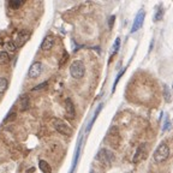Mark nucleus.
<instances>
[{
	"mask_svg": "<svg viewBox=\"0 0 173 173\" xmlns=\"http://www.w3.org/2000/svg\"><path fill=\"white\" fill-rule=\"evenodd\" d=\"M154 160L158 162V164H161V162H164V161H166L168 159V156H170V148L167 146L166 143H161L158 148H156V150L154 152Z\"/></svg>",
	"mask_w": 173,
	"mask_h": 173,
	"instance_id": "obj_1",
	"label": "nucleus"
},
{
	"mask_svg": "<svg viewBox=\"0 0 173 173\" xmlns=\"http://www.w3.org/2000/svg\"><path fill=\"white\" fill-rule=\"evenodd\" d=\"M70 73H71V76H72L73 78H76V80L82 78L84 76V73H86V66H84L83 61L75 60L71 64V66H70Z\"/></svg>",
	"mask_w": 173,
	"mask_h": 173,
	"instance_id": "obj_2",
	"label": "nucleus"
},
{
	"mask_svg": "<svg viewBox=\"0 0 173 173\" xmlns=\"http://www.w3.org/2000/svg\"><path fill=\"white\" fill-rule=\"evenodd\" d=\"M52 124H53L54 129L61 135H65V136H71L73 133L72 129L67 125L65 121H63L61 119H53L52 120Z\"/></svg>",
	"mask_w": 173,
	"mask_h": 173,
	"instance_id": "obj_3",
	"label": "nucleus"
},
{
	"mask_svg": "<svg viewBox=\"0 0 173 173\" xmlns=\"http://www.w3.org/2000/svg\"><path fill=\"white\" fill-rule=\"evenodd\" d=\"M96 159L99 160L100 162H102L103 165H111L112 164V161H113V154L111 153L109 150H107V149H101L100 152L98 153V156H96Z\"/></svg>",
	"mask_w": 173,
	"mask_h": 173,
	"instance_id": "obj_4",
	"label": "nucleus"
},
{
	"mask_svg": "<svg viewBox=\"0 0 173 173\" xmlns=\"http://www.w3.org/2000/svg\"><path fill=\"white\" fill-rule=\"evenodd\" d=\"M29 37H30V33H29L28 30H20V33L17 34L16 39L14 40V46L17 47V48H18V47H22L29 40Z\"/></svg>",
	"mask_w": 173,
	"mask_h": 173,
	"instance_id": "obj_5",
	"label": "nucleus"
},
{
	"mask_svg": "<svg viewBox=\"0 0 173 173\" xmlns=\"http://www.w3.org/2000/svg\"><path fill=\"white\" fill-rule=\"evenodd\" d=\"M146 155H147V144L143 143V144H141V146L137 148V150H136V153H135V155H133L132 158V162L133 164L140 162L141 160H143L146 158Z\"/></svg>",
	"mask_w": 173,
	"mask_h": 173,
	"instance_id": "obj_6",
	"label": "nucleus"
},
{
	"mask_svg": "<svg viewBox=\"0 0 173 173\" xmlns=\"http://www.w3.org/2000/svg\"><path fill=\"white\" fill-rule=\"evenodd\" d=\"M144 17H146L144 11H140V12L137 14V16L135 17V20H133V23H132V27H131V33H136V31L142 27L143 20H144Z\"/></svg>",
	"mask_w": 173,
	"mask_h": 173,
	"instance_id": "obj_7",
	"label": "nucleus"
},
{
	"mask_svg": "<svg viewBox=\"0 0 173 173\" xmlns=\"http://www.w3.org/2000/svg\"><path fill=\"white\" fill-rule=\"evenodd\" d=\"M41 72H42V64H41L40 61H35L33 65L30 66V69H29L28 76L30 78H36V77L40 76Z\"/></svg>",
	"mask_w": 173,
	"mask_h": 173,
	"instance_id": "obj_8",
	"label": "nucleus"
},
{
	"mask_svg": "<svg viewBox=\"0 0 173 173\" xmlns=\"http://www.w3.org/2000/svg\"><path fill=\"white\" fill-rule=\"evenodd\" d=\"M54 45V40L52 36H46L45 39H43V41H42V43H41V49L42 51H49L52 47H53Z\"/></svg>",
	"mask_w": 173,
	"mask_h": 173,
	"instance_id": "obj_9",
	"label": "nucleus"
},
{
	"mask_svg": "<svg viewBox=\"0 0 173 173\" xmlns=\"http://www.w3.org/2000/svg\"><path fill=\"white\" fill-rule=\"evenodd\" d=\"M65 109H66V114L69 118H75V106H73L71 99H66L65 100Z\"/></svg>",
	"mask_w": 173,
	"mask_h": 173,
	"instance_id": "obj_10",
	"label": "nucleus"
},
{
	"mask_svg": "<svg viewBox=\"0 0 173 173\" xmlns=\"http://www.w3.org/2000/svg\"><path fill=\"white\" fill-rule=\"evenodd\" d=\"M20 109L22 111H27L29 108V105H30V101H29V96L28 95H23L20 99Z\"/></svg>",
	"mask_w": 173,
	"mask_h": 173,
	"instance_id": "obj_11",
	"label": "nucleus"
},
{
	"mask_svg": "<svg viewBox=\"0 0 173 173\" xmlns=\"http://www.w3.org/2000/svg\"><path fill=\"white\" fill-rule=\"evenodd\" d=\"M39 167H40L41 171H42V173H52V168L48 165V162L45 161V160H40Z\"/></svg>",
	"mask_w": 173,
	"mask_h": 173,
	"instance_id": "obj_12",
	"label": "nucleus"
},
{
	"mask_svg": "<svg viewBox=\"0 0 173 173\" xmlns=\"http://www.w3.org/2000/svg\"><path fill=\"white\" fill-rule=\"evenodd\" d=\"M23 4H24V1H23V0H11V1L8 3L10 7H11V8H14V10L20 8V6H23Z\"/></svg>",
	"mask_w": 173,
	"mask_h": 173,
	"instance_id": "obj_13",
	"label": "nucleus"
},
{
	"mask_svg": "<svg viewBox=\"0 0 173 173\" xmlns=\"http://www.w3.org/2000/svg\"><path fill=\"white\" fill-rule=\"evenodd\" d=\"M7 86H8V82L5 77H0V94L4 93L7 89Z\"/></svg>",
	"mask_w": 173,
	"mask_h": 173,
	"instance_id": "obj_14",
	"label": "nucleus"
},
{
	"mask_svg": "<svg viewBox=\"0 0 173 173\" xmlns=\"http://www.w3.org/2000/svg\"><path fill=\"white\" fill-rule=\"evenodd\" d=\"M8 59H10V57H8L7 52H5V51H1V52H0V65L6 64L7 61H8Z\"/></svg>",
	"mask_w": 173,
	"mask_h": 173,
	"instance_id": "obj_15",
	"label": "nucleus"
},
{
	"mask_svg": "<svg viewBox=\"0 0 173 173\" xmlns=\"http://www.w3.org/2000/svg\"><path fill=\"white\" fill-rule=\"evenodd\" d=\"M119 46H120V39L118 37V39H115V41H114V45H113V47H112V54H111V57H113L114 54L118 52Z\"/></svg>",
	"mask_w": 173,
	"mask_h": 173,
	"instance_id": "obj_16",
	"label": "nucleus"
},
{
	"mask_svg": "<svg viewBox=\"0 0 173 173\" xmlns=\"http://www.w3.org/2000/svg\"><path fill=\"white\" fill-rule=\"evenodd\" d=\"M162 16H164V8H162V6H160L159 8H158V11H156V14H155V17H154V20L158 22V20H160L162 18Z\"/></svg>",
	"mask_w": 173,
	"mask_h": 173,
	"instance_id": "obj_17",
	"label": "nucleus"
},
{
	"mask_svg": "<svg viewBox=\"0 0 173 173\" xmlns=\"http://www.w3.org/2000/svg\"><path fill=\"white\" fill-rule=\"evenodd\" d=\"M5 48H6V49H8V51H12V52L17 49V47L14 46V41H12V42L10 41V42H7V43H5Z\"/></svg>",
	"mask_w": 173,
	"mask_h": 173,
	"instance_id": "obj_18",
	"label": "nucleus"
},
{
	"mask_svg": "<svg viewBox=\"0 0 173 173\" xmlns=\"http://www.w3.org/2000/svg\"><path fill=\"white\" fill-rule=\"evenodd\" d=\"M125 72V69H123L121 71H120L119 73H118V76H117V78H115V82H114V86H113V92L115 90V87H117V84H118V82H119V80H120V77L123 76V73Z\"/></svg>",
	"mask_w": 173,
	"mask_h": 173,
	"instance_id": "obj_19",
	"label": "nucleus"
},
{
	"mask_svg": "<svg viewBox=\"0 0 173 173\" xmlns=\"http://www.w3.org/2000/svg\"><path fill=\"white\" fill-rule=\"evenodd\" d=\"M48 86V82H43V83H41V84H37V86H35L33 88V90H40V89H43V88H46Z\"/></svg>",
	"mask_w": 173,
	"mask_h": 173,
	"instance_id": "obj_20",
	"label": "nucleus"
},
{
	"mask_svg": "<svg viewBox=\"0 0 173 173\" xmlns=\"http://www.w3.org/2000/svg\"><path fill=\"white\" fill-rule=\"evenodd\" d=\"M14 112H12V113H8L6 115V118H5V119H4V123H6L7 120H10V119H12V118H14Z\"/></svg>",
	"mask_w": 173,
	"mask_h": 173,
	"instance_id": "obj_21",
	"label": "nucleus"
},
{
	"mask_svg": "<svg viewBox=\"0 0 173 173\" xmlns=\"http://www.w3.org/2000/svg\"><path fill=\"white\" fill-rule=\"evenodd\" d=\"M164 90H165V95H166V101H170V100H171V99H170L171 96H170V93H168V88H167L166 86H165V89H164Z\"/></svg>",
	"mask_w": 173,
	"mask_h": 173,
	"instance_id": "obj_22",
	"label": "nucleus"
},
{
	"mask_svg": "<svg viewBox=\"0 0 173 173\" xmlns=\"http://www.w3.org/2000/svg\"><path fill=\"white\" fill-rule=\"evenodd\" d=\"M114 20H115V17H114V16H112V17L109 18V29L112 28V24L114 23Z\"/></svg>",
	"mask_w": 173,
	"mask_h": 173,
	"instance_id": "obj_23",
	"label": "nucleus"
}]
</instances>
